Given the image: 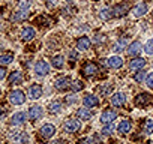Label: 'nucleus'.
<instances>
[{
    "mask_svg": "<svg viewBox=\"0 0 153 144\" xmlns=\"http://www.w3.org/2000/svg\"><path fill=\"white\" fill-rule=\"evenodd\" d=\"M110 11H111L113 18H122L131 11V3L129 2H120V3L114 5L113 8H110Z\"/></svg>",
    "mask_w": 153,
    "mask_h": 144,
    "instance_id": "1",
    "label": "nucleus"
},
{
    "mask_svg": "<svg viewBox=\"0 0 153 144\" xmlns=\"http://www.w3.org/2000/svg\"><path fill=\"white\" fill-rule=\"evenodd\" d=\"M9 140L12 144H27L29 134L24 131H12V132H9Z\"/></svg>",
    "mask_w": 153,
    "mask_h": 144,
    "instance_id": "2",
    "label": "nucleus"
},
{
    "mask_svg": "<svg viewBox=\"0 0 153 144\" xmlns=\"http://www.w3.org/2000/svg\"><path fill=\"white\" fill-rule=\"evenodd\" d=\"M81 129V120L78 119H68L63 123V131L68 134H75Z\"/></svg>",
    "mask_w": 153,
    "mask_h": 144,
    "instance_id": "3",
    "label": "nucleus"
},
{
    "mask_svg": "<svg viewBox=\"0 0 153 144\" xmlns=\"http://www.w3.org/2000/svg\"><path fill=\"white\" fill-rule=\"evenodd\" d=\"M8 99H9V102H11L12 105H23V104L26 102V95H24L23 90L15 89V90H12V92L9 93Z\"/></svg>",
    "mask_w": 153,
    "mask_h": 144,
    "instance_id": "4",
    "label": "nucleus"
},
{
    "mask_svg": "<svg viewBox=\"0 0 153 144\" xmlns=\"http://www.w3.org/2000/svg\"><path fill=\"white\" fill-rule=\"evenodd\" d=\"M117 111L116 110H113V108H107V110H104L102 113H101V117H99V120H101V123L102 125H108V123H114V120L117 119Z\"/></svg>",
    "mask_w": 153,
    "mask_h": 144,
    "instance_id": "5",
    "label": "nucleus"
},
{
    "mask_svg": "<svg viewBox=\"0 0 153 144\" xmlns=\"http://www.w3.org/2000/svg\"><path fill=\"white\" fill-rule=\"evenodd\" d=\"M51 71V66L50 63H47L45 60H38L36 65H35V74L38 77H47Z\"/></svg>",
    "mask_w": 153,
    "mask_h": 144,
    "instance_id": "6",
    "label": "nucleus"
},
{
    "mask_svg": "<svg viewBox=\"0 0 153 144\" xmlns=\"http://www.w3.org/2000/svg\"><path fill=\"white\" fill-rule=\"evenodd\" d=\"M54 134H56V126L51 125V123H45V125H42L41 129H39V135H41L42 138H45V140L53 138Z\"/></svg>",
    "mask_w": 153,
    "mask_h": 144,
    "instance_id": "7",
    "label": "nucleus"
},
{
    "mask_svg": "<svg viewBox=\"0 0 153 144\" xmlns=\"http://www.w3.org/2000/svg\"><path fill=\"white\" fill-rule=\"evenodd\" d=\"M71 78L69 77H59V78H56V81H54V89L56 90H59V92H63V90H66V89H69L71 87Z\"/></svg>",
    "mask_w": 153,
    "mask_h": 144,
    "instance_id": "8",
    "label": "nucleus"
},
{
    "mask_svg": "<svg viewBox=\"0 0 153 144\" xmlns=\"http://www.w3.org/2000/svg\"><path fill=\"white\" fill-rule=\"evenodd\" d=\"M42 116H44V110H42L41 105H32V107L29 108V111H27V117H29L32 122L39 120Z\"/></svg>",
    "mask_w": 153,
    "mask_h": 144,
    "instance_id": "9",
    "label": "nucleus"
},
{
    "mask_svg": "<svg viewBox=\"0 0 153 144\" xmlns=\"http://www.w3.org/2000/svg\"><path fill=\"white\" fill-rule=\"evenodd\" d=\"M134 102H135V105L137 107H146V105H149L150 102H153V96L152 95H149V93H140V95H137L135 96V99H134Z\"/></svg>",
    "mask_w": 153,
    "mask_h": 144,
    "instance_id": "10",
    "label": "nucleus"
},
{
    "mask_svg": "<svg viewBox=\"0 0 153 144\" xmlns=\"http://www.w3.org/2000/svg\"><path fill=\"white\" fill-rule=\"evenodd\" d=\"M27 17H29V11H27V9H20V8H17V9L11 14V21H12V23H20V21L27 20Z\"/></svg>",
    "mask_w": 153,
    "mask_h": 144,
    "instance_id": "11",
    "label": "nucleus"
},
{
    "mask_svg": "<svg viewBox=\"0 0 153 144\" xmlns=\"http://www.w3.org/2000/svg\"><path fill=\"white\" fill-rule=\"evenodd\" d=\"M129 69L131 71H134V72H137V71H140V69H144V66H146V59H143V57H140V56H137V57H132V60H129Z\"/></svg>",
    "mask_w": 153,
    "mask_h": 144,
    "instance_id": "12",
    "label": "nucleus"
},
{
    "mask_svg": "<svg viewBox=\"0 0 153 144\" xmlns=\"http://www.w3.org/2000/svg\"><path fill=\"white\" fill-rule=\"evenodd\" d=\"M27 113H24V111H18V113H15L12 117H11V125L12 126H23L26 122H27Z\"/></svg>",
    "mask_w": 153,
    "mask_h": 144,
    "instance_id": "13",
    "label": "nucleus"
},
{
    "mask_svg": "<svg viewBox=\"0 0 153 144\" xmlns=\"http://www.w3.org/2000/svg\"><path fill=\"white\" fill-rule=\"evenodd\" d=\"M147 12H149V5H147V3H144V2L138 3V5L132 9V14H134V17H135V18H141V17H144Z\"/></svg>",
    "mask_w": 153,
    "mask_h": 144,
    "instance_id": "14",
    "label": "nucleus"
},
{
    "mask_svg": "<svg viewBox=\"0 0 153 144\" xmlns=\"http://www.w3.org/2000/svg\"><path fill=\"white\" fill-rule=\"evenodd\" d=\"M107 66L110 69H120L123 66V59L120 56H111L107 59Z\"/></svg>",
    "mask_w": 153,
    "mask_h": 144,
    "instance_id": "15",
    "label": "nucleus"
},
{
    "mask_svg": "<svg viewBox=\"0 0 153 144\" xmlns=\"http://www.w3.org/2000/svg\"><path fill=\"white\" fill-rule=\"evenodd\" d=\"M29 98L30 99H39L41 96H42V93H44V90H42V86L41 84H32L30 87H29Z\"/></svg>",
    "mask_w": 153,
    "mask_h": 144,
    "instance_id": "16",
    "label": "nucleus"
},
{
    "mask_svg": "<svg viewBox=\"0 0 153 144\" xmlns=\"http://www.w3.org/2000/svg\"><path fill=\"white\" fill-rule=\"evenodd\" d=\"M126 104V95L125 93H122V92H117V93H114L113 96H111V105L113 107H123Z\"/></svg>",
    "mask_w": 153,
    "mask_h": 144,
    "instance_id": "17",
    "label": "nucleus"
},
{
    "mask_svg": "<svg viewBox=\"0 0 153 144\" xmlns=\"http://www.w3.org/2000/svg\"><path fill=\"white\" fill-rule=\"evenodd\" d=\"M99 72V69H98V65L96 63H93V62H89V63H86L84 65V68H83V74L86 75V77H93V75H96Z\"/></svg>",
    "mask_w": 153,
    "mask_h": 144,
    "instance_id": "18",
    "label": "nucleus"
},
{
    "mask_svg": "<svg viewBox=\"0 0 153 144\" xmlns=\"http://www.w3.org/2000/svg\"><path fill=\"white\" fill-rule=\"evenodd\" d=\"M141 51H143V45H141L140 41H134L132 44L128 45V54H129L131 57H137Z\"/></svg>",
    "mask_w": 153,
    "mask_h": 144,
    "instance_id": "19",
    "label": "nucleus"
},
{
    "mask_svg": "<svg viewBox=\"0 0 153 144\" xmlns=\"http://www.w3.org/2000/svg\"><path fill=\"white\" fill-rule=\"evenodd\" d=\"M92 45V41L87 36H80L76 39V50L78 51H87Z\"/></svg>",
    "mask_w": 153,
    "mask_h": 144,
    "instance_id": "20",
    "label": "nucleus"
},
{
    "mask_svg": "<svg viewBox=\"0 0 153 144\" xmlns=\"http://www.w3.org/2000/svg\"><path fill=\"white\" fill-rule=\"evenodd\" d=\"M83 105L87 107V108H95L99 105V98L95 96V95H86L83 98Z\"/></svg>",
    "mask_w": 153,
    "mask_h": 144,
    "instance_id": "21",
    "label": "nucleus"
},
{
    "mask_svg": "<svg viewBox=\"0 0 153 144\" xmlns=\"http://www.w3.org/2000/svg\"><path fill=\"white\" fill-rule=\"evenodd\" d=\"M8 83H9L11 86L21 84V83H23V74H21L20 71H14V72H11L9 77H8Z\"/></svg>",
    "mask_w": 153,
    "mask_h": 144,
    "instance_id": "22",
    "label": "nucleus"
},
{
    "mask_svg": "<svg viewBox=\"0 0 153 144\" xmlns=\"http://www.w3.org/2000/svg\"><path fill=\"white\" fill-rule=\"evenodd\" d=\"M36 36V32H35V29L33 27H24L23 30H21V39L24 41V42H29V41H32L33 38Z\"/></svg>",
    "mask_w": 153,
    "mask_h": 144,
    "instance_id": "23",
    "label": "nucleus"
},
{
    "mask_svg": "<svg viewBox=\"0 0 153 144\" xmlns=\"http://www.w3.org/2000/svg\"><path fill=\"white\" fill-rule=\"evenodd\" d=\"M125 48H128V39H126V38H120V39H117V41L114 42V45H113V51H114L116 54L125 51Z\"/></svg>",
    "mask_w": 153,
    "mask_h": 144,
    "instance_id": "24",
    "label": "nucleus"
},
{
    "mask_svg": "<svg viewBox=\"0 0 153 144\" xmlns=\"http://www.w3.org/2000/svg\"><path fill=\"white\" fill-rule=\"evenodd\" d=\"M76 119H78V120H90L92 119L90 108H87V107L78 108V110H76Z\"/></svg>",
    "mask_w": 153,
    "mask_h": 144,
    "instance_id": "25",
    "label": "nucleus"
},
{
    "mask_svg": "<svg viewBox=\"0 0 153 144\" xmlns=\"http://www.w3.org/2000/svg\"><path fill=\"white\" fill-rule=\"evenodd\" d=\"M131 128H132L131 120H129V119H123V120L117 125V132H119V134H128V132L131 131Z\"/></svg>",
    "mask_w": 153,
    "mask_h": 144,
    "instance_id": "26",
    "label": "nucleus"
},
{
    "mask_svg": "<svg viewBox=\"0 0 153 144\" xmlns=\"http://www.w3.org/2000/svg\"><path fill=\"white\" fill-rule=\"evenodd\" d=\"M63 110V102L62 101H53L48 105V113L50 114H59Z\"/></svg>",
    "mask_w": 153,
    "mask_h": 144,
    "instance_id": "27",
    "label": "nucleus"
},
{
    "mask_svg": "<svg viewBox=\"0 0 153 144\" xmlns=\"http://www.w3.org/2000/svg\"><path fill=\"white\" fill-rule=\"evenodd\" d=\"M51 66H53L54 69H63V68H65V57L60 56V54L54 56V57L51 59Z\"/></svg>",
    "mask_w": 153,
    "mask_h": 144,
    "instance_id": "28",
    "label": "nucleus"
},
{
    "mask_svg": "<svg viewBox=\"0 0 153 144\" xmlns=\"http://www.w3.org/2000/svg\"><path fill=\"white\" fill-rule=\"evenodd\" d=\"M96 92H98L101 96H107V95H110V93L113 92V84H111V83H104V84L98 86Z\"/></svg>",
    "mask_w": 153,
    "mask_h": 144,
    "instance_id": "29",
    "label": "nucleus"
},
{
    "mask_svg": "<svg viewBox=\"0 0 153 144\" xmlns=\"http://www.w3.org/2000/svg\"><path fill=\"white\" fill-rule=\"evenodd\" d=\"M141 132L146 135L153 134V119H146L141 125Z\"/></svg>",
    "mask_w": 153,
    "mask_h": 144,
    "instance_id": "30",
    "label": "nucleus"
},
{
    "mask_svg": "<svg viewBox=\"0 0 153 144\" xmlns=\"http://www.w3.org/2000/svg\"><path fill=\"white\" fill-rule=\"evenodd\" d=\"M14 62V54L12 53H5L0 54V66H8Z\"/></svg>",
    "mask_w": 153,
    "mask_h": 144,
    "instance_id": "31",
    "label": "nucleus"
},
{
    "mask_svg": "<svg viewBox=\"0 0 153 144\" xmlns=\"http://www.w3.org/2000/svg\"><path fill=\"white\" fill-rule=\"evenodd\" d=\"M147 74H149V72L146 71V69H140V71H137V74L134 75V80L137 81V83H144L146 81V77H147Z\"/></svg>",
    "mask_w": 153,
    "mask_h": 144,
    "instance_id": "32",
    "label": "nucleus"
},
{
    "mask_svg": "<svg viewBox=\"0 0 153 144\" xmlns=\"http://www.w3.org/2000/svg\"><path fill=\"white\" fill-rule=\"evenodd\" d=\"M114 123H108V125H104V128L101 129V135H104V137H108V135H111L113 132H114Z\"/></svg>",
    "mask_w": 153,
    "mask_h": 144,
    "instance_id": "33",
    "label": "nucleus"
},
{
    "mask_svg": "<svg viewBox=\"0 0 153 144\" xmlns=\"http://www.w3.org/2000/svg\"><path fill=\"white\" fill-rule=\"evenodd\" d=\"M69 89H72V92H75V93H78V92H81V90L84 89V83H83V81H80V80L72 81Z\"/></svg>",
    "mask_w": 153,
    "mask_h": 144,
    "instance_id": "34",
    "label": "nucleus"
},
{
    "mask_svg": "<svg viewBox=\"0 0 153 144\" xmlns=\"http://www.w3.org/2000/svg\"><path fill=\"white\" fill-rule=\"evenodd\" d=\"M98 17H99L102 21H108L110 18H113V17H111V11H110L108 8L101 9V11H99V14H98Z\"/></svg>",
    "mask_w": 153,
    "mask_h": 144,
    "instance_id": "35",
    "label": "nucleus"
},
{
    "mask_svg": "<svg viewBox=\"0 0 153 144\" xmlns=\"http://www.w3.org/2000/svg\"><path fill=\"white\" fill-rule=\"evenodd\" d=\"M76 101H78V96H76V93H69L65 96V104L66 105H72V104H76Z\"/></svg>",
    "mask_w": 153,
    "mask_h": 144,
    "instance_id": "36",
    "label": "nucleus"
},
{
    "mask_svg": "<svg viewBox=\"0 0 153 144\" xmlns=\"http://www.w3.org/2000/svg\"><path fill=\"white\" fill-rule=\"evenodd\" d=\"M33 5V0H18V8L20 9H30Z\"/></svg>",
    "mask_w": 153,
    "mask_h": 144,
    "instance_id": "37",
    "label": "nucleus"
},
{
    "mask_svg": "<svg viewBox=\"0 0 153 144\" xmlns=\"http://www.w3.org/2000/svg\"><path fill=\"white\" fill-rule=\"evenodd\" d=\"M143 50H144V53L147 56H153V39H149L146 42V45L143 47Z\"/></svg>",
    "mask_w": 153,
    "mask_h": 144,
    "instance_id": "38",
    "label": "nucleus"
},
{
    "mask_svg": "<svg viewBox=\"0 0 153 144\" xmlns=\"http://www.w3.org/2000/svg\"><path fill=\"white\" fill-rule=\"evenodd\" d=\"M146 86L149 87V89H153V72H150V74H147V77H146Z\"/></svg>",
    "mask_w": 153,
    "mask_h": 144,
    "instance_id": "39",
    "label": "nucleus"
},
{
    "mask_svg": "<svg viewBox=\"0 0 153 144\" xmlns=\"http://www.w3.org/2000/svg\"><path fill=\"white\" fill-rule=\"evenodd\" d=\"M8 75V71H6V66H0V81L5 80Z\"/></svg>",
    "mask_w": 153,
    "mask_h": 144,
    "instance_id": "40",
    "label": "nucleus"
},
{
    "mask_svg": "<svg viewBox=\"0 0 153 144\" xmlns=\"http://www.w3.org/2000/svg\"><path fill=\"white\" fill-rule=\"evenodd\" d=\"M105 39H107V38H105L104 35H96V38H95V42H98V44H99V42H104Z\"/></svg>",
    "mask_w": 153,
    "mask_h": 144,
    "instance_id": "41",
    "label": "nucleus"
},
{
    "mask_svg": "<svg viewBox=\"0 0 153 144\" xmlns=\"http://www.w3.org/2000/svg\"><path fill=\"white\" fill-rule=\"evenodd\" d=\"M50 144H66V141H63V140H53Z\"/></svg>",
    "mask_w": 153,
    "mask_h": 144,
    "instance_id": "42",
    "label": "nucleus"
},
{
    "mask_svg": "<svg viewBox=\"0 0 153 144\" xmlns=\"http://www.w3.org/2000/svg\"><path fill=\"white\" fill-rule=\"evenodd\" d=\"M47 5H48V8H53V6H56V0H48V2H47Z\"/></svg>",
    "mask_w": 153,
    "mask_h": 144,
    "instance_id": "43",
    "label": "nucleus"
},
{
    "mask_svg": "<svg viewBox=\"0 0 153 144\" xmlns=\"http://www.w3.org/2000/svg\"><path fill=\"white\" fill-rule=\"evenodd\" d=\"M65 2H68V3H71V2H74V0H65Z\"/></svg>",
    "mask_w": 153,
    "mask_h": 144,
    "instance_id": "44",
    "label": "nucleus"
},
{
    "mask_svg": "<svg viewBox=\"0 0 153 144\" xmlns=\"http://www.w3.org/2000/svg\"><path fill=\"white\" fill-rule=\"evenodd\" d=\"M147 144H153V141H149V143H147Z\"/></svg>",
    "mask_w": 153,
    "mask_h": 144,
    "instance_id": "45",
    "label": "nucleus"
}]
</instances>
